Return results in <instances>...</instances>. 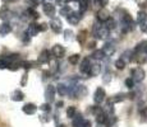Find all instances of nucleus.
<instances>
[{
  "label": "nucleus",
  "instance_id": "nucleus-6",
  "mask_svg": "<svg viewBox=\"0 0 147 127\" xmlns=\"http://www.w3.org/2000/svg\"><path fill=\"white\" fill-rule=\"evenodd\" d=\"M81 18H82V13L81 12H73V10L67 15V21L73 25L78 24V22L81 21Z\"/></svg>",
  "mask_w": 147,
  "mask_h": 127
},
{
  "label": "nucleus",
  "instance_id": "nucleus-43",
  "mask_svg": "<svg viewBox=\"0 0 147 127\" xmlns=\"http://www.w3.org/2000/svg\"><path fill=\"white\" fill-rule=\"evenodd\" d=\"M5 1H10V0H5Z\"/></svg>",
  "mask_w": 147,
  "mask_h": 127
},
{
  "label": "nucleus",
  "instance_id": "nucleus-36",
  "mask_svg": "<svg viewBox=\"0 0 147 127\" xmlns=\"http://www.w3.org/2000/svg\"><path fill=\"white\" fill-rule=\"evenodd\" d=\"M140 25H141V29H142L143 32H147V19H145Z\"/></svg>",
  "mask_w": 147,
  "mask_h": 127
},
{
  "label": "nucleus",
  "instance_id": "nucleus-34",
  "mask_svg": "<svg viewBox=\"0 0 147 127\" xmlns=\"http://www.w3.org/2000/svg\"><path fill=\"white\" fill-rule=\"evenodd\" d=\"M40 108H41V111H44V112H50L51 111V107H50L49 103H44Z\"/></svg>",
  "mask_w": 147,
  "mask_h": 127
},
{
  "label": "nucleus",
  "instance_id": "nucleus-1",
  "mask_svg": "<svg viewBox=\"0 0 147 127\" xmlns=\"http://www.w3.org/2000/svg\"><path fill=\"white\" fill-rule=\"evenodd\" d=\"M92 33H94L96 39H105L106 37H109L110 29L106 27V25H101L100 23H95Z\"/></svg>",
  "mask_w": 147,
  "mask_h": 127
},
{
  "label": "nucleus",
  "instance_id": "nucleus-2",
  "mask_svg": "<svg viewBox=\"0 0 147 127\" xmlns=\"http://www.w3.org/2000/svg\"><path fill=\"white\" fill-rule=\"evenodd\" d=\"M145 70L142 69V67H136V69L132 70V79L136 81V83H141V81H143V79H145Z\"/></svg>",
  "mask_w": 147,
  "mask_h": 127
},
{
  "label": "nucleus",
  "instance_id": "nucleus-4",
  "mask_svg": "<svg viewBox=\"0 0 147 127\" xmlns=\"http://www.w3.org/2000/svg\"><path fill=\"white\" fill-rule=\"evenodd\" d=\"M55 93H56V89L53 84H49L46 86V90H45V98H46L47 103H51L55 99Z\"/></svg>",
  "mask_w": 147,
  "mask_h": 127
},
{
  "label": "nucleus",
  "instance_id": "nucleus-8",
  "mask_svg": "<svg viewBox=\"0 0 147 127\" xmlns=\"http://www.w3.org/2000/svg\"><path fill=\"white\" fill-rule=\"evenodd\" d=\"M40 32V27H38V24H36V23H31L30 25L27 27V29H26V35H28L30 37H35V36H37V33Z\"/></svg>",
  "mask_w": 147,
  "mask_h": 127
},
{
  "label": "nucleus",
  "instance_id": "nucleus-20",
  "mask_svg": "<svg viewBox=\"0 0 147 127\" xmlns=\"http://www.w3.org/2000/svg\"><path fill=\"white\" fill-rule=\"evenodd\" d=\"M10 98H12V100H14V102H22L24 98V94L21 92V90H14Z\"/></svg>",
  "mask_w": 147,
  "mask_h": 127
},
{
  "label": "nucleus",
  "instance_id": "nucleus-23",
  "mask_svg": "<svg viewBox=\"0 0 147 127\" xmlns=\"http://www.w3.org/2000/svg\"><path fill=\"white\" fill-rule=\"evenodd\" d=\"M80 60H81V55H80V53H74V55L69 56V59H68L69 64H72V65H77L78 63H80Z\"/></svg>",
  "mask_w": 147,
  "mask_h": 127
},
{
  "label": "nucleus",
  "instance_id": "nucleus-24",
  "mask_svg": "<svg viewBox=\"0 0 147 127\" xmlns=\"http://www.w3.org/2000/svg\"><path fill=\"white\" fill-rule=\"evenodd\" d=\"M140 111V117H141V122H147V107L143 106L142 108L138 109Z\"/></svg>",
  "mask_w": 147,
  "mask_h": 127
},
{
  "label": "nucleus",
  "instance_id": "nucleus-42",
  "mask_svg": "<svg viewBox=\"0 0 147 127\" xmlns=\"http://www.w3.org/2000/svg\"><path fill=\"white\" fill-rule=\"evenodd\" d=\"M145 51H146V53H147V43H146V46H145Z\"/></svg>",
  "mask_w": 147,
  "mask_h": 127
},
{
  "label": "nucleus",
  "instance_id": "nucleus-35",
  "mask_svg": "<svg viewBox=\"0 0 147 127\" xmlns=\"http://www.w3.org/2000/svg\"><path fill=\"white\" fill-rule=\"evenodd\" d=\"M111 80V74L110 72H105V75H104V83H109V81Z\"/></svg>",
  "mask_w": 147,
  "mask_h": 127
},
{
  "label": "nucleus",
  "instance_id": "nucleus-40",
  "mask_svg": "<svg viewBox=\"0 0 147 127\" xmlns=\"http://www.w3.org/2000/svg\"><path fill=\"white\" fill-rule=\"evenodd\" d=\"M35 1H36V3H42L44 0H35Z\"/></svg>",
  "mask_w": 147,
  "mask_h": 127
},
{
  "label": "nucleus",
  "instance_id": "nucleus-37",
  "mask_svg": "<svg viewBox=\"0 0 147 127\" xmlns=\"http://www.w3.org/2000/svg\"><path fill=\"white\" fill-rule=\"evenodd\" d=\"M27 74H24L23 76H22V80H21V85L22 86H24V85H26V84H27Z\"/></svg>",
  "mask_w": 147,
  "mask_h": 127
},
{
  "label": "nucleus",
  "instance_id": "nucleus-16",
  "mask_svg": "<svg viewBox=\"0 0 147 127\" xmlns=\"http://www.w3.org/2000/svg\"><path fill=\"white\" fill-rule=\"evenodd\" d=\"M12 32V25L9 23H3L0 24V36H7Z\"/></svg>",
  "mask_w": 147,
  "mask_h": 127
},
{
  "label": "nucleus",
  "instance_id": "nucleus-10",
  "mask_svg": "<svg viewBox=\"0 0 147 127\" xmlns=\"http://www.w3.org/2000/svg\"><path fill=\"white\" fill-rule=\"evenodd\" d=\"M50 28H51V31L54 33H60L61 32V22L59 21L58 18H53L51 21H50Z\"/></svg>",
  "mask_w": 147,
  "mask_h": 127
},
{
  "label": "nucleus",
  "instance_id": "nucleus-18",
  "mask_svg": "<svg viewBox=\"0 0 147 127\" xmlns=\"http://www.w3.org/2000/svg\"><path fill=\"white\" fill-rule=\"evenodd\" d=\"M95 116H96V122H97L98 125H104V122H105V120H106V113L104 112V109L98 111Z\"/></svg>",
  "mask_w": 147,
  "mask_h": 127
},
{
  "label": "nucleus",
  "instance_id": "nucleus-22",
  "mask_svg": "<svg viewBox=\"0 0 147 127\" xmlns=\"http://www.w3.org/2000/svg\"><path fill=\"white\" fill-rule=\"evenodd\" d=\"M55 89L58 90V93H59L60 95H67V94H68V86L65 85V84H63V83L58 84V86H56Z\"/></svg>",
  "mask_w": 147,
  "mask_h": 127
},
{
  "label": "nucleus",
  "instance_id": "nucleus-28",
  "mask_svg": "<svg viewBox=\"0 0 147 127\" xmlns=\"http://www.w3.org/2000/svg\"><path fill=\"white\" fill-rule=\"evenodd\" d=\"M8 66H9L8 60L5 59V56H1L0 57V69H8Z\"/></svg>",
  "mask_w": 147,
  "mask_h": 127
},
{
  "label": "nucleus",
  "instance_id": "nucleus-32",
  "mask_svg": "<svg viewBox=\"0 0 147 127\" xmlns=\"http://www.w3.org/2000/svg\"><path fill=\"white\" fill-rule=\"evenodd\" d=\"M105 24H106V27L109 28V29H113V28H115V22H114V19H113V18L107 19V21L105 22Z\"/></svg>",
  "mask_w": 147,
  "mask_h": 127
},
{
  "label": "nucleus",
  "instance_id": "nucleus-14",
  "mask_svg": "<svg viewBox=\"0 0 147 127\" xmlns=\"http://www.w3.org/2000/svg\"><path fill=\"white\" fill-rule=\"evenodd\" d=\"M109 18H110L109 12H107L106 9H104V8L97 12V19H98V22H101V23H105Z\"/></svg>",
  "mask_w": 147,
  "mask_h": 127
},
{
  "label": "nucleus",
  "instance_id": "nucleus-21",
  "mask_svg": "<svg viewBox=\"0 0 147 127\" xmlns=\"http://www.w3.org/2000/svg\"><path fill=\"white\" fill-rule=\"evenodd\" d=\"M91 56L95 60H104V59H105V53H104L102 50H95L94 52L91 53Z\"/></svg>",
  "mask_w": 147,
  "mask_h": 127
},
{
  "label": "nucleus",
  "instance_id": "nucleus-33",
  "mask_svg": "<svg viewBox=\"0 0 147 127\" xmlns=\"http://www.w3.org/2000/svg\"><path fill=\"white\" fill-rule=\"evenodd\" d=\"M73 32L70 29H65L64 31V38H65V41H70V39H72L73 37Z\"/></svg>",
  "mask_w": 147,
  "mask_h": 127
},
{
  "label": "nucleus",
  "instance_id": "nucleus-12",
  "mask_svg": "<svg viewBox=\"0 0 147 127\" xmlns=\"http://www.w3.org/2000/svg\"><path fill=\"white\" fill-rule=\"evenodd\" d=\"M50 55H51V52H50L49 50L41 51L40 56H38V63L40 64H47L50 61Z\"/></svg>",
  "mask_w": 147,
  "mask_h": 127
},
{
  "label": "nucleus",
  "instance_id": "nucleus-38",
  "mask_svg": "<svg viewBox=\"0 0 147 127\" xmlns=\"http://www.w3.org/2000/svg\"><path fill=\"white\" fill-rule=\"evenodd\" d=\"M91 121L88 120H83V123H82V127H91Z\"/></svg>",
  "mask_w": 147,
  "mask_h": 127
},
{
  "label": "nucleus",
  "instance_id": "nucleus-5",
  "mask_svg": "<svg viewBox=\"0 0 147 127\" xmlns=\"http://www.w3.org/2000/svg\"><path fill=\"white\" fill-rule=\"evenodd\" d=\"M88 93V89L87 86L82 85V84H76V88H74V98H83L87 95Z\"/></svg>",
  "mask_w": 147,
  "mask_h": 127
},
{
  "label": "nucleus",
  "instance_id": "nucleus-27",
  "mask_svg": "<svg viewBox=\"0 0 147 127\" xmlns=\"http://www.w3.org/2000/svg\"><path fill=\"white\" fill-rule=\"evenodd\" d=\"M87 31H82V32L78 35V37H77V39H78V42H80L81 45H83L84 43V41H86V38H87Z\"/></svg>",
  "mask_w": 147,
  "mask_h": 127
},
{
  "label": "nucleus",
  "instance_id": "nucleus-30",
  "mask_svg": "<svg viewBox=\"0 0 147 127\" xmlns=\"http://www.w3.org/2000/svg\"><path fill=\"white\" fill-rule=\"evenodd\" d=\"M70 12H72V9H70L68 5H64V7L60 9V14H61V15H64V17H67Z\"/></svg>",
  "mask_w": 147,
  "mask_h": 127
},
{
  "label": "nucleus",
  "instance_id": "nucleus-29",
  "mask_svg": "<svg viewBox=\"0 0 147 127\" xmlns=\"http://www.w3.org/2000/svg\"><path fill=\"white\" fill-rule=\"evenodd\" d=\"M145 19H147V14H146V12H140L138 13V15H137V22L138 23H142Z\"/></svg>",
  "mask_w": 147,
  "mask_h": 127
},
{
  "label": "nucleus",
  "instance_id": "nucleus-31",
  "mask_svg": "<svg viewBox=\"0 0 147 127\" xmlns=\"http://www.w3.org/2000/svg\"><path fill=\"white\" fill-rule=\"evenodd\" d=\"M134 83H136V81L133 80V79H132V78H128V79L125 80V86H127L128 89H133V88H134Z\"/></svg>",
  "mask_w": 147,
  "mask_h": 127
},
{
  "label": "nucleus",
  "instance_id": "nucleus-11",
  "mask_svg": "<svg viewBox=\"0 0 147 127\" xmlns=\"http://www.w3.org/2000/svg\"><path fill=\"white\" fill-rule=\"evenodd\" d=\"M90 67H91V61H90V59H88V57H84L83 60H82L81 66H80L81 72H83V74H87V75H88Z\"/></svg>",
  "mask_w": 147,
  "mask_h": 127
},
{
  "label": "nucleus",
  "instance_id": "nucleus-3",
  "mask_svg": "<svg viewBox=\"0 0 147 127\" xmlns=\"http://www.w3.org/2000/svg\"><path fill=\"white\" fill-rule=\"evenodd\" d=\"M106 98V93L104 88H97L95 90V94H94V102L96 104H101Z\"/></svg>",
  "mask_w": 147,
  "mask_h": 127
},
{
  "label": "nucleus",
  "instance_id": "nucleus-7",
  "mask_svg": "<svg viewBox=\"0 0 147 127\" xmlns=\"http://www.w3.org/2000/svg\"><path fill=\"white\" fill-rule=\"evenodd\" d=\"M51 53L56 59H63L64 56H65V49H64L61 45H55L51 49Z\"/></svg>",
  "mask_w": 147,
  "mask_h": 127
},
{
  "label": "nucleus",
  "instance_id": "nucleus-17",
  "mask_svg": "<svg viewBox=\"0 0 147 127\" xmlns=\"http://www.w3.org/2000/svg\"><path fill=\"white\" fill-rule=\"evenodd\" d=\"M100 71H101V65L94 64V65H91V67H90L88 75L90 76H97L98 74H100Z\"/></svg>",
  "mask_w": 147,
  "mask_h": 127
},
{
  "label": "nucleus",
  "instance_id": "nucleus-25",
  "mask_svg": "<svg viewBox=\"0 0 147 127\" xmlns=\"http://www.w3.org/2000/svg\"><path fill=\"white\" fill-rule=\"evenodd\" d=\"M77 114V109H76V107H68V109H67V117L68 118H73L74 116Z\"/></svg>",
  "mask_w": 147,
  "mask_h": 127
},
{
  "label": "nucleus",
  "instance_id": "nucleus-26",
  "mask_svg": "<svg viewBox=\"0 0 147 127\" xmlns=\"http://www.w3.org/2000/svg\"><path fill=\"white\" fill-rule=\"evenodd\" d=\"M115 67H117L118 70H123L124 67H125V61H124V59H123V57L115 61Z\"/></svg>",
  "mask_w": 147,
  "mask_h": 127
},
{
  "label": "nucleus",
  "instance_id": "nucleus-13",
  "mask_svg": "<svg viewBox=\"0 0 147 127\" xmlns=\"http://www.w3.org/2000/svg\"><path fill=\"white\" fill-rule=\"evenodd\" d=\"M22 111L24 112L26 114H33L36 111H37V107L35 106L33 103H27V104H24L23 107H22Z\"/></svg>",
  "mask_w": 147,
  "mask_h": 127
},
{
  "label": "nucleus",
  "instance_id": "nucleus-15",
  "mask_svg": "<svg viewBox=\"0 0 147 127\" xmlns=\"http://www.w3.org/2000/svg\"><path fill=\"white\" fill-rule=\"evenodd\" d=\"M102 51H104V53H105V56H111L115 51V46L111 42H106L102 47Z\"/></svg>",
  "mask_w": 147,
  "mask_h": 127
},
{
  "label": "nucleus",
  "instance_id": "nucleus-19",
  "mask_svg": "<svg viewBox=\"0 0 147 127\" xmlns=\"http://www.w3.org/2000/svg\"><path fill=\"white\" fill-rule=\"evenodd\" d=\"M82 123H83V117H82L80 113H77L74 117H73L72 126L73 127H82Z\"/></svg>",
  "mask_w": 147,
  "mask_h": 127
},
{
  "label": "nucleus",
  "instance_id": "nucleus-39",
  "mask_svg": "<svg viewBox=\"0 0 147 127\" xmlns=\"http://www.w3.org/2000/svg\"><path fill=\"white\" fill-rule=\"evenodd\" d=\"M38 27H40V32L41 31H46V28H47V24H38Z\"/></svg>",
  "mask_w": 147,
  "mask_h": 127
},
{
  "label": "nucleus",
  "instance_id": "nucleus-41",
  "mask_svg": "<svg viewBox=\"0 0 147 127\" xmlns=\"http://www.w3.org/2000/svg\"><path fill=\"white\" fill-rule=\"evenodd\" d=\"M58 127H67V126H65V125H59Z\"/></svg>",
  "mask_w": 147,
  "mask_h": 127
},
{
  "label": "nucleus",
  "instance_id": "nucleus-9",
  "mask_svg": "<svg viewBox=\"0 0 147 127\" xmlns=\"http://www.w3.org/2000/svg\"><path fill=\"white\" fill-rule=\"evenodd\" d=\"M42 9H44V13L46 14L47 17H50V18H53L54 15H55V7L51 4V3H45L44 5H42Z\"/></svg>",
  "mask_w": 147,
  "mask_h": 127
}]
</instances>
